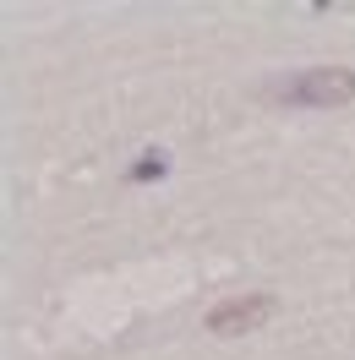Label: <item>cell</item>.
I'll list each match as a JSON object with an SVG mask.
<instances>
[{
    "instance_id": "1",
    "label": "cell",
    "mask_w": 355,
    "mask_h": 360,
    "mask_svg": "<svg viewBox=\"0 0 355 360\" xmlns=\"http://www.w3.org/2000/svg\"><path fill=\"white\" fill-rule=\"evenodd\" d=\"M268 98L285 104V110H333V104L355 98V71L350 66H306L295 77H273Z\"/></svg>"
},
{
    "instance_id": "3",
    "label": "cell",
    "mask_w": 355,
    "mask_h": 360,
    "mask_svg": "<svg viewBox=\"0 0 355 360\" xmlns=\"http://www.w3.org/2000/svg\"><path fill=\"white\" fill-rule=\"evenodd\" d=\"M164 169H170V158H164V153H142L132 169H126V180H137V186H142V180H158Z\"/></svg>"
},
{
    "instance_id": "2",
    "label": "cell",
    "mask_w": 355,
    "mask_h": 360,
    "mask_svg": "<svg viewBox=\"0 0 355 360\" xmlns=\"http://www.w3.org/2000/svg\"><path fill=\"white\" fill-rule=\"evenodd\" d=\"M273 316V295H235V300H219L213 311L202 316V328L213 338H235V333H251Z\"/></svg>"
}]
</instances>
